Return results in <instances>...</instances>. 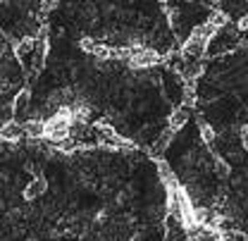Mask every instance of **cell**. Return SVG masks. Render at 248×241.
Returning a JSON list of instances; mask_svg holds the SVG:
<instances>
[{"label":"cell","mask_w":248,"mask_h":241,"mask_svg":"<svg viewBox=\"0 0 248 241\" xmlns=\"http://www.w3.org/2000/svg\"><path fill=\"white\" fill-rule=\"evenodd\" d=\"M43 191H46V179H43V177H36L33 184L27 186V193H24V196H27V198H36V196H41Z\"/></svg>","instance_id":"7"},{"label":"cell","mask_w":248,"mask_h":241,"mask_svg":"<svg viewBox=\"0 0 248 241\" xmlns=\"http://www.w3.org/2000/svg\"><path fill=\"white\" fill-rule=\"evenodd\" d=\"M22 136H24V127L17 124V122H7V124L0 127V139L2 141H17Z\"/></svg>","instance_id":"3"},{"label":"cell","mask_w":248,"mask_h":241,"mask_svg":"<svg viewBox=\"0 0 248 241\" xmlns=\"http://www.w3.org/2000/svg\"><path fill=\"white\" fill-rule=\"evenodd\" d=\"M27 108H29V91H22V93H17V98L12 103V115H17V124H19Z\"/></svg>","instance_id":"4"},{"label":"cell","mask_w":248,"mask_h":241,"mask_svg":"<svg viewBox=\"0 0 248 241\" xmlns=\"http://www.w3.org/2000/svg\"><path fill=\"white\" fill-rule=\"evenodd\" d=\"M157 62H160V53L153 48H131V58H129L131 67H153Z\"/></svg>","instance_id":"1"},{"label":"cell","mask_w":248,"mask_h":241,"mask_svg":"<svg viewBox=\"0 0 248 241\" xmlns=\"http://www.w3.org/2000/svg\"><path fill=\"white\" fill-rule=\"evenodd\" d=\"M201 129H203V141H208V144H215V131H213V127L203 124Z\"/></svg>","instance_id":"8"},{"label":"cell","mask_w":248,"mask_h":241,"mask_svg":"<svg viewBox=\"0 0 248 241\" xmlns=\"http://www.w3.org/2000/svg\"><path fill=\"white\" fill-rule=\"evenodd\" d=\"M188 112H191V110H188V105H182V108H179V110H177V112L170 117V127H172V129L184 127L186 120H188Z\"/></svg>","instance_id":"6"},{"label":"cell","mask_w":248,"mask_h":241,"mask_svg":"<svg viewBox=\"0 0 248 241\" xmlns=\"http://www.w3.org/2000/svg\"><path fill=\"white\" fill-rule=\"evenodd\" d=\"M205 43L208 41H201V38H188L184 46H182V58L184 62H201L203 53H205Z\"/></svg>","instance_id":"2"},{"label":"cell","mask_w":248,"mask_h":241,"mask_svg":"<svg viewBox=\"0 0 248 241\" xmlns=\"http://www.w3.org/2000/svg\"><path fill=\"white\" fill-rule=\"evenodd\" d=\"M24 127V136H43V131H46V124L43 120H29L27 124H22Z\"/></svg>","instance_id":"5"}]
</instances>
